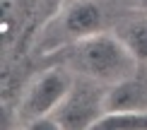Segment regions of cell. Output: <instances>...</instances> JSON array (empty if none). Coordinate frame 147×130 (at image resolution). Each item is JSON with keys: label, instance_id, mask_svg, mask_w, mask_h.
Returning a JSON list of instances; mask_svg holds the SVG:
<instances>
[{"label": "cell", "instance_id": "1", "mask_svg": "<svg viewBox=\"0 0 147 130\" xmlns=\"http://www.w3.org/2000/svg\"><path fill=\"white\" fill-rule=\"evenodd\" d=\"M56 55H63V65L75 75L92 77L106 87L133 75L138 65H142L118 36L106 32L84 36V39L56 51Z\"/></svg>", "mask_w": 147, "mask_h": 130}, {"label": "cell", "instance_id": "2", "mask_svg": "<svg viewBox=\"0 0 147 130\" xmlns=\"http://www.w3.org/2000/svg\"><path fill=\"white\" fill-rule=\"evenodd\" d=\"M99 32H104V10L96 0H65L41 32L39 51L56 53Z\"/></svg>", "mask_w": 147, "mask_h": 130}, {"label": "cell", "instance_id": "3", "mask_svg": "<svg viewBox=\"0 0 147 130\" xmlns=\"http://www.w3.org/2000/svg\"><path fill=\"white\" fill-rule=\"evenodd\" d=\"M104 113H106V84L80 75L77 79H72V87L51 118L56 121L58 130H87L94 128Z\"/></svg>", "mask_w": 147, "mask_h": 130}, {"label": "cell", "instance_id": "4", "mask_svg": "<svg viewBox=\"0 0 147 130\" xmlns=\"http://www.w3.org/2000/svg\"><path fill=\"white\" fill-rule=\"evenodd\" d=\"M75 72L68 67H48L39 77H34L29 87L24 89V96L20 101V118L24 125H32L39 118H48L53 116V111L60 106V101L65 99L68 89L72 87V77Z\"/></svg>", "mask_w": 147, "mask_h": 130}, {"label": "cell", "instance_id": "5", "mask_svg": "<svg viewBox=\"0 0 147 130\" xmlns=\"http://www.w3.org/2000/svg\"><path fill=\"white\" fill-rule=\"evenodd\" d=\"M106 111H147V65L106 87Z\"/></svg>", "mask_w": 147, "mask_h": 130}, {"label": "cell", "instance_id": "6", "mask_svg": "<svg viewBox=\"0 0 147 130\" xmlns=\"http://www.w3.org/2000/svg\"><path fill=\"white\" fill-rule=\"evenodd\" d=\"M116 36L128 46V51L138 58V63L147 65V17H128L116 27Z\"/></svg>", "mask_w": 147, "mask_h": 130}, {"label": "cell", "instance_id": "7", "mask_svg": "<svg viewBox=\"0 0 147 130\" xmlns=\"http://www.w3.org/2000/svg\"><path fill=\"white\" fill-rule=\"evenodd\" d=\"M94 130H147V111H106Z\"/></svg>", "mask_w": 147, "mask_h": 130}, {"label": "cell", "instance_id": "8", "mask_svg": "<svg viewBox=\"0 0 147 130\" xmlns=\"http://www.w3.org/2000/svg\"><path fill=\"white\" fill-rule=\"evenodd\" d=\"M24 7H27V0H0V32L5 41H10L12 32H17L24 17Z\"/></svg>", "mask_w": 147, "mask_h": 130}, {"label": "cell", "instance_id": "9", "mask_svg": "<svg viewBox=\"0 0 147 130\" xmlns=\"http://www.w3.org/2000/svg\"><path fill=\"white\" fill-rule=\"evenodd\" d=\"M138 5H140V7H142V10L147 12V0H138Z\"/></svg>", "mask_w": 147, "mask_h": 130}]
</instances>
